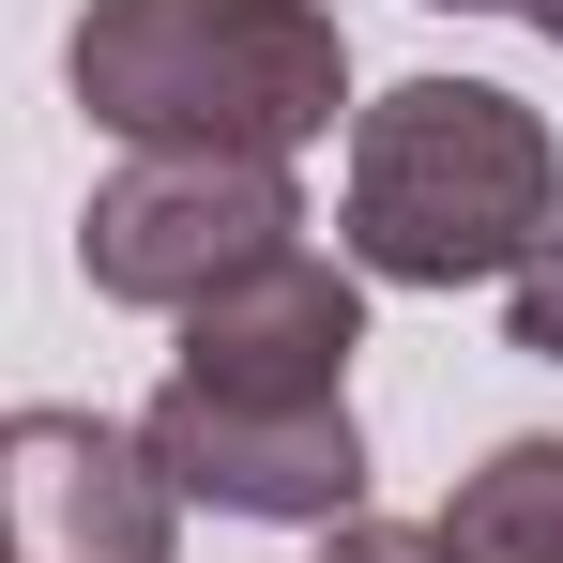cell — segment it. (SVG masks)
Segmentation results:
<instances>
[{"label": "cell", "mask_w": 563, "mask_h": 563, "mask_svg": "<svg viewBox=\"0 0 563 563\" xmlns=\"http://www.w3.org/2000/svg\"><path fill=\"white\" fill-rule=\"evenodd\" d=\"M305 244V198H289L275 153H122L77 213V260H92L107 305H213L229 275H260Z\"/></svg>", "instance_id": "3957f363"}, {"label": "cell", "mask_w": 563, "mask_h": 563, "mask_svg": "<svg viewBox=\"0 0 563 563\" xmlns=\"http://www.w3.org/2000/svg\"><path fill=\"white\" fill-rule=\"evenodd\" d=\"M137 457L168 472V503H229V518H366V427L351 411H244V396H153Z\"/></svg>", "instance_id": "8992f818"}, {"label": "cell", "mask_w": 563, "mask_h": 563, "mask_svg": "<svg viewBox=\"0 0 563 563\" xmlns=\"http://www.w3.org/2000/svg\"><path fill=\"white\" fill-rule=\"evenodd\" d=\"M518 15H533V31H549V46H563V0H518Z\"/></svg>", "instance_id": "30bf717a"}, {"label": "cell", "mask_w": 563, "mask_h": 563, "mask_svg": "<svg viewBox=\"0 0 563 563\" xmlns=\"http://www.w3.org/2000/svg\"><path fill=\"white\" fill-rule=\"evenodd\" d=\"M442 15H518V0H442Z\"/></svg>", "instance_id": "8fae6325"}, {"label": "cell", "mask_w": 563, "mask_h": 563, "mask_svg": "<svg viewBox=\"0 0 563 563\" xmlns=\"http://www.w3.org/2000/svg\"><path fill=\"white\" fill-rule=\"evenodd\" d=\"M320 563H442V549H427L411 518H335V549H320Z\"/></svg>", "instance_id": "9c48e42d"}, {"label": "cell", "mask_w": 563, "mask_h": 563, "mask_svg": "<svg viewBox=\"0 0 563 563\" xmlns=\"http://www.w3.org/2000/svg\"><path fill=\"white\" fill-rule=\"evenodd\" d=\"M427 549L442 563H563V442H503L487 472H457Z\"/></svg>", "instance_id": "52a82bcc"}, {"label": "cell", "mask_w": 563, "mask_h": 563, "mask_svg": "<svg viewBox=\"0 0 563 563\" xmlns=\"http://www.w3.org/2000/svg\"><path fill=\"white\" fill-rule=\"evenodd\" d=\"M0 563H15V549H0Z\"/></svg>", "instance_id": "7c38bea8"}, {"label": "cell", "mask_w": 563, "mask_h": 563, "mask_svg": "<svg viewBox=\"0 0 563 563\" xmlns=\"http://www.w3.org/2000/svg\"><path fill=\"white\" fill-rule=\"evenodd\" d=\"M62 77L122 153H305L351 107V31L320 0H92Z\"/></svg>", "instance_id": "7a4b0ae2"}, {"label": "cell", "mask_w": 563, "mask_h": 563, "mask_svg": "<svg viewBox=\"0 0 563 563\" xmlns=\"http://www.w3.org/2000/svg\"><path fill=\"white\" fill-rule=\"evenodd\" d=\"M563 229V153L503 77H396L351 122V198H335V260L380 289H472L518 275Z\"/></svg>", "instance_id": "6da1fadb"}, {"label": "cell", "mask_w": 563, "mask_h": 563, "mask_svg": "<svg viewBox=\"0 0 563 563\" xmlns=\"http://www.w3.org/2000/svg\"><path fill=\"white\" fill-rule=\"evenodd\" d=\"M503 320H518V351H533V366H563V229L503 275Z\"/></svg>", "instance_id": "ba28073f"}, {"label": "cell", "mask_w": 563, "mask_h": 563, "mask_svg": "<svg viewBox=\"0 0 563 563\" xmlns=\"http://www.w3.org/2000/svg\"><path fill=\"white\" fill-rule=\"evenodd\" d=\"M184 503L107 411H0V549L15 563H168Z\"/></svg>", "instance_id": "5b68a950"}, {"label": "cell", "mask_w": 563, "mask_h": 563, "mask_svg": "<svg viewBox=\"0 0 563 563\" xmlns=\"http://www.w3.org/2000/svg\"><path fill=\"white\" fill-rule=\"evenodd\" d=\"M351 351H366V275L289 244L260 275L184 305V396H244V411H351Z\"/></svg>", "instance_id": "277c9868"}]
</instances>
